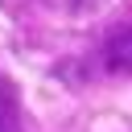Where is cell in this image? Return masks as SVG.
Wrapping results in <instances>:
<instances>
[{
    "mask_svg": "<svg viewBox=\"0 0 132 132\" xmlns=\"http://www.w3.org/2000/svg\"><path fill=\"white\" fill-rule=\"evenodd\" d=\"M99 58H103V66H107L111 74H132V25L107 29Z\"/></svg>",
    "mask_w": 132,
    "mask_h": 132,
    "instance_id": "cell-1",
    "label": "cell"
},
{
    "mask_svg": "<svg viewBox=\"0 0 132 132\" xmlns=\"http://www.w3.org/2000/svg\"><path fill=\"white\" fill-rule=\"evenodd\" d=\"M0 132H25L21 103H16V87L4 78V70H0Z\"/></svg>",
    "mask_w": 132,
    "mask_h": 132,
    "instance_id": "cell-2",
    "label": "cell"
},
{
    "mask_svg": "<svg viewBox=\"0 0 132 132\" xmlns=\"http://www.w3.org/2000/svg\"><path fill=\"white\" fill-rule=\"evenodd\" d=\"M37 4L50 8V12H62V16H78V12L95 8V0H37Z\"/></svg>",
    "mask_w": 132,
    "mask_h": 132,
    "instance_id": "cell-3",
    "label": "cell"
}]
</instances>
